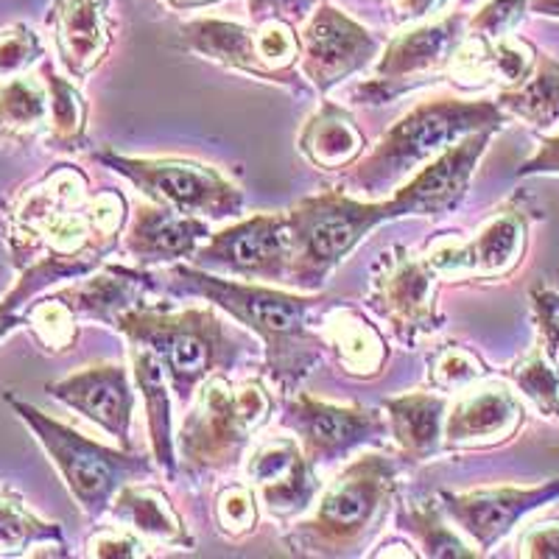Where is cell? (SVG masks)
Listing matches in <instances>:
<instances>
[{
	"label": "cell",
	"instance_id": "9a60e30c",
	"mask_svg": "<svg viewBox=\"0 0 559 559\" xmlns=\"http://www.w3.org/2000/svg\"><path fill=\"white\" fill-rule=\"evenodd\" d=\"M299 73L319 96H328L338 84L372 68L383 51L378 34L328 0H319L311 17L299 26Z\"/></svg>",
	"mask_w": 559,
	"mask_h": 559
},
{
	"label": "cell",
	"instance_id": "ffe728a7",
	"mask_svg": "<svg viewBox=\"0 0 559 559\" xmlns=\"http://www.w3.org/2000/svg\"><path fill=\"white\" fill-rule=\"evenodd\" d=\"M45 392L70 412L82 414L118 445L132 451L134 386L129 369L118 361H98L45 383Z\"/></svg>",
	"mask_w": 559,
	"mask_h": 559
},
{
	"label": "cell",
	"instance_id": "bcb514c9",
	"mask_svg": "<svg viewBox=\"0 0 559 559\" xmlns=\"http://www.w3.org/2000/svg\"><path fill=\"white\" fill-rule=\"evenodd\" d=\"M394 7V12H397V20L401 23H419V20L431 17V14H437L439 9H445L451 0H389Z\"/></svg>",
	"mask_w": 559,
	"mask_h": 559
},
{
	"label": "cell",
	"instance_id": "4dcf8cb0",
	"mask_svg": "<svg viewBox=\"0 0 559 559\" xmlns=\"http://www.w3.org/2000/svg\"><path fill=\"white\" fill-rule=\"evenodd\" d=\"M39 79L48 87V132L45 146L51 152L73 154L87 146L90 107L82 90L70 82V76H59L48 59L39 62Z\"/></svg>",
	"mask_w": 559,
	"mask_h": 559
},
{
	"label": "cell",
	"instance_id": "8d00e7d4",
	"mask_svg": "<svg viewBox=\"0 0 559 559\" xmlns=\"http://www.w3.org/2000/svg\"><path fill=\"white\" fill-rule=\"evenodd\" d=\"M261 515V501H258V492L249 481H224L213 492L210 521H213V526H216L224 540L241 543L252 537L258 532Z\"/></svg>",
	"mask_w": 559,
	"mask_h": 559
},
{
	"label": "cell",
	"instance_id": "8992f818",
	"mask_svg": "<svg viewBox=\"0 0 559 559\" xmlns=\"http://www.w3.org/2000/svg\"><path fill=\"white\" fill-rule=\"evenodd\" d=\"M274 394L263 376L229 381L218 372L197 389L177 431L179 476L191 484L241 467L252 439L269 426Z\"/></svg>",
	"mask_w": 559,
	"mask_h": 559
},
{
	"label": "cell",
	"instance_id": "681fc988",
	"mask_svg": "<svg viewBox=\"0 0 559 559\" xmlns=\"http://www.w3.org/2000/svg\"><path fill=\"white\" fill-rule=\"evenodd\" d=\"M528 12L537 17L559 20V0H528Z\"/></svg>",
	"mask_w": 559,
	"mask_h": 559
},
{
	"label": "cell",
	"instance_id": "277c9868",
	"mask_svg": "<svg viewBox=\"0 0 559 559\" xmlns=\"http://www.w3.org/2000/svg\"><path fill=\"white\" fill-rule=\"evenodd\" d=\"M401 492V464L392 453H361L319 492L313 512L283 534L294 557H361L392 515Z\"/></svg>",
	"mask_w": 559,
	"mask_h": 559
},
{
	"label": "cell",
	"instance_id": "60d3db41",
	"mask_svg": "<svg viewBox=\"0 0 559 559\" xmlns=\"http://www.w3.org/2000/svg\"><path fill=\"white\" fill-rule=\"evenodd\" d=\"M532 313L537 324V347L559 381V294L548 286L532 288Z\"/></svg>",
	"mask_w": 559,
	"mask_h": 559
},
{
	"label": "cell",
	"instance_id": "7402d4cb",
	"mask_svg": "<svg viewBox=\"0 0 559 559\" xmlns=\"http://www.w3.org/2000/svg\"><path fill=\"white\" fill-rule=\"evenodd\" d=\"M210 238V222L199 216H185L163 204H138L129 213L121 249L140 269L191 263L197 249Z\"/></svg>",
	"mask_w": 559,
	"mask_h": 559
},
{
	"label": "cell",
	"instance_id": "7a4b0ae2",
	"mask_svg": "<svg viewBox=\"0 0 559 559\" xmlns=\"http://www.w3.org/2000/svg\"><path fill=\"white\" fill-rule=\"evenodd\" d=\"M154 292L174 299L197 297L222 308L238 328L258 338L263 353L261 376L280 394L297 392L313 367L328 356L319 322L331 299L322 292H286L266 283L204 272L193 263L166 266V277L154 274Z\"/></svg>",
	"mask_w": 559,
	"mask_h": 559
},
{
	"label": "cell",
	"instance_id": "7bdbcfd3",
	"mask_svg": "<svg viewBox=\"0 0 559 559\" xmlns=\"http://www.w3.org/2000/svg\"><path fill=\"white\" fill-rule=\"evenodd\" d=\"M515 557L559 559V518H546L523 528L515 543Z\"/></svg>",
	"mask_w": 559,
	"mask_h": 559
},
{
	"label": "cell",
	"instance_id": "2e32d148",
	"mask_svg": "<svg viewBox=\"0 0 559 559\" xmlns=\"http://www.w3.org/2000/svg\"><path fill=\"white\" fill-rule=\"evenodd\" d=\"M496 129L473 132L445 148L442 154L426 163L417 174L406 179L397 191L389 197L394 210V222L401 218H428L442 222L462 207L471 191L473 174L487 154L489 143L496 138Z\"/></svg>",
	"mask_w": 559,
	"mask_h": 559
},
{
	"label": "cell",
	"instance_id": "603a6c76",
	"mask_svg": "<svg viewBox=\"0 0 559 559\" xmlns=\"http://www.w3.org/2000/svg\"><path fill=\"white\" fill-rule=\"evenodd\" d=\"M154 292V274L148 269H129L121 263H104L87 277L73 280L70 286L51 292L62 299L70 311L76 313L79 322H98L109 331L129 308L146 302Z\"/></svg>",
	"mask_w": 559,
	"mask_h": 559
},
{
	"label": "cell",
	"instance_id": "ee69618b",
	"mask_svg": "<svg viewBox=\"0 0 559 559\" xmlns=\"http://www.w3.org/2000/svg\"><path fill=\"white\" fill-rule=\"evenodd\" d=\"M319 0H249V20L263 23V20H286L294 26H302Z\"/></svg>",
	"mask_w": 559,
	"mask_h": 559
},
{
	"label": "cell",
	"instance_id": "74e56055",
	"mask_svg": "<svg viewBox=\"0 0 559 559\" xmlns=\"http://www.w3.org/2000/svg\"><path fill=\"white\" fill-rule=\"evenodd\" d=\"M23 319H26L28 333L34 336V342L51 353V356H62L70 353L79 342V317L64 306L62 299H57L53 294H39L34 302H28L23 308Z\"/></svg>",
	"mask_w": 559,
	"mask_h": 559
},
{
	"label": "cell",
	"instance_id": "f6af8a7d",
	"mask_svg": "<svg viewBox=\"0 0 559 559\" xmlns=\"http://www.w3.org/2000/svg\"><path fill=\"white\" fill-rule=\"evenodd\" d=\"M515 177H559V134L543 138L537 152L518 168Z\"/></svg>",
	"mask_w": 559,
	"mask_h": 559
},
{
	"label": "cell",
	"instance_id": "ba28073f",
	"mask_svg": "<svg viewBox=\"0 0 559 559\" xmlns=\"http://www.w3.org/2000/svg\"><path fill=\"white\" fill-rule=\"evenodd\" d=\"M389 222H394L389 199H358L344 188L299 199L288 207L294 247L288 286L319 294L349 254Z\"/></svg>",
	"mask_w": 559,
	"mask_h": 559
},
{
	"label": "cell",
	"instance_id": "7c38bea8",
	"mask_svg": "<svg viewBox=\"0 0 559 559\" xmlns=\"http://www.w3.org/2000/svg\"><path fill=\"white\" fill-rule=\"evenodd\" d=\"M442 277L426 252L394 243L369 266V288L364 306L386 322L389 336L414 349L442 331L445 313L439 308Z\"/></svg>",
	"mask_w": 559,
	"mask_h": 559
},
{
	"label": "cell",
	"instance_id": "9c48e42d",
	"mask_svg": "<svg viewBox=\"0 0 559 559\" xmlns=\"http://www.w3.org/2000/svg\"><path fill=\"white\" fill-rule=\"evenodd\" d=\"M543 213L534 207L532 197L515 193L498 204L473 236L459 238L456 233L439 238L426 249V258L437 274L456 286H476V283H503L515 277L523 266L532 238V224L540 222Z\"/></svg>",
	"mask_w": 559,
	"mask_h": 559
},
{
	"label": "cell",
	"instance_id": "30bf717a",
	"mask_svg": "<svg viewBox=\"0 0 559 559\" xmlns=\"http://www.w3.org/2000/svg\"><path fill=\"white\" fill-rule=\"evenodd\" d=\"M93 159L132 182L148 202L207 222L238 218L243 191L222 168L188 157H129L115 148L93 152Z\"/></svg>",
	"mask_w": 559,
	"mask_h": 559
},
{
	"label": "cell",
	"instance_id": "d4e9b609",
	"mask_svg": "<svg viewBox=\"0 0 559 559\" xmlns=\"http://www.w3.org/2000/svg\"><path fill=\"white\" fill-rule=\"evenodd\" d=\"M179 45L193 57L213 62L224 70L241 73L254 82L283 87L280 76L263 62L254 39V26H243L236 20L199 17L179 28Z\"/></svg>",
	"mask_w": 559,
	"mask_h": 559
},
{
	"label": "cell",
	"instance_id": "d6a6232c",
	"mask_svg": "<svg viewBox=\"0 0 559 559\" xmlns=\"http://www.w3.org/2000/svg\"><path fill=\"white\" fill-rule=\"evenodd\" d=\"M48 132V87L28 73L0 79V143L28 146Z\"/></svg>",
	"mask_w": 559,
	"mask_h": 559
},
{
	"label": "cell",
	"instance_id": "f1b7e54d",
	"mask_svg": "<svg viewBox=\"0 0 559 559\" xmlns=\"http://www.w3.org/2000/svg\"><path fill=\"white\" fill-rule=\"evenodd\" d=\"M132 358V378L138 392L146 403L148 442H152V459L168 481L179 478V456H177V433H174L171 417V383H168L166 369L157 358L143 347H129Z\"/></svg>",
	"mask_w": 559,
	"mask_h": 559
},
{
	"label": "cell",
	"instance_id": "6da1fadb",
	"mask_svg": "<svg viewBox=\"0 0 559 559\" xmlns=\"http://www.w3.org/2000/svg\"><path fill=\"white\" fill-rule=\"evenodd\" d=\"M129 202L121 191H93L73 163H59L17 193L7 213V247L14 269L57 263L70 280L87 277L121 247Z\"/></svg>",
	"mask_w": 559,
	"mask_h": 559
},
{
	"label": "cell",
	"instance_id": "f907efd6",
	"mask_svg": "<svg viewBox=\"0 0 559 559\" xmlns=\"http://www.w3.org/2000/svg\"><path fill=\"white\" fill-rule=\"evenodd\" d=\"M476 3H481V0H459L456 9H462V12H467V9L476 7Z\"/></svg>",
	"mask_w": 559,
	"mask_h": 559
},
{
	"label": "cell",
	"instance_id": "f35d334b",
	"mask_svg": "<svg viewBox=\"0 0 559 559\" xmlns=\"http://www.w3.org/2000/svg\"><path fill=\"white\" fill-rule=\"evenodd\" d=\"M45 59V45L28 23L0 28V79L23 76Z\"/></svg>",
	"mask_w": 559,
	"mask_h": 559
},
{
	"label": "cell",
	"instance_id": "e575fe53",
	"mask_svg": "<svg viewBox=\"0 0 559 559\" xmlns=\"http://www.w3.org/2000/svg\"><path fill=\"white\" fill-rule=\"evenodd\" d=\"M496 376V369L489 367L476 349L462 342H442L428 353V386L442 394H456L471 389L473 383Z\"/></svg>",
	"mask_w": 559,
	"mask_h": 559
},
{
	"label": "cell",
	"instance_id": "cb8c5ba5",
	"mask_svg": "<svg viewBox=\"0 0 559 559\" xmlns=\"http://www.w3.org/2000/svg\"><path fill=\"white\" fill-rule=\"evenodd\" d=\"M319 331H322L324 349L338 372L356 381H376L383 376L392 347H389L386 333L361 308L331 302L324 308Z\"/></svg>",
	"mask_w": 559,
	"mask_h": 559
},
{
	"label": "cell",
	"instance_id": "484cf974",
	"mask_svg": "<svg viewBox=\"0 0 559 559\" xmlns=\"http://www.w3.org/2000/svg\"><path fill=\"white\" fill-rule=\"evenodd\" d=\"M448 406H451L448 394L437 389L406 392L383 401L381 408L386 412L389 437L408 462L423 464L445 453L442 439H445Z\"/></svg>",
	"mask_w": 559,
	"mask_h": 559
},
{
	"label": "cell",
	"instance_id": "4fadbf2b",
	"mask_svg": "<svg viewBox=\"0 0 559 559\" xmlns=\"http://www.w3.org/2000/svg\"><path fill=\"white\" fill-rule=\"evenodd\" d=\"M280 426L297 437L299 448L313 467H328L364 448H378L386 442L389 423L381 408L372 406H338L319 401L313 394H283L280 403Z\"/></svg>",
	"mask_w": 559,
	"mask_h": 559
},
{
	"label": "cell",
	"instance_id": "836d02e7",
	"mask_svg": "<svg viewBox=\"0 0 559 559\" xmlns=\"http://www.w3.org/2000/svg\"><path fill=\"white\" fill-rule=\"evenodd\" d=\"M45 543L68 546L62 526L39 518L17 489L0 484V557H34Z\"/></svg>",
	"mask_w": 559,
	"mask_h": 559
},
{
	"label": "cell",
	"instance_id": "f546056e",
	"mask_svg": "<svg viewBox=\"0 0 559 559\" xmlns=\"http://www.w3.org/2000/svg\"><path fill=\"white\" fill-rule=\"evenodd\" d=\"M498 107L512 121H523L526 127L546 132L559 123V62L537 48L534 68L523 82L498 90Z\"/></svg>",
	"mask_w": 559,
	"mask_h": 559
},
{
	"label": "cell",
	"instance_id": "5b68a950",
	"mask_svg": "<svg viewBox=\"0 0 559 559\" xmlns=\"http://www.w3.org/2000/svg\"><path fill=\"white\" fill-rule=\"evenodd\" d=\"M509 123L507 112L492 102H471L459 96H433L408 109L367 148L356 166L347 168L342 185L358 199H381L397 191L412 174L431 163L462 138L484 129L501 132Z\"/></svg>",
	"mask_w": 559,
	"mask_h": 559
},
{
	"label": "cell",
	"instance_id": "52a82bcc",
	"mask_svg": "<svg viewBox=\"0 0 559 559\" xmlns=\"http://www.w3.org/2000/svg\"><path fill=\"white\" fill-rule=\"evenodd\" d=\"M3 401L37 439L48 462L57 467L70 498L76 501L84 521L93 523V526L104 515H109L115 496L127 484L146 481L154 476V464L148 456H140L127 448L102 445L96 439L79 433L76 428L64 426L62 419L45 414L34 403L20 401L12 392Z\"/></svg>",
	"mask_w": 559,
	"mask_h": 559
},
{
	"label": "cell",
	"instance_id": "d590c367",
	"mask_svg": "<svg viewBox=\"0 0 559 559\" xmlns=\"http://www.w3.org/2000/svg\"><path fill=\"white\" fill-rule=\"evenodd\" d=\"M501 378L534 406V412L559 423V381L543 349L534 344L526 356L501 369Z\"/></svg>",
	"mask_w": 559,
	"mask_h": 559
},
{
	"label": "cell",
	"instance_id": "8fae6325",
	"mask_svg": "<svg viewBox=\"0 0 559 559\" xmlns=\"http://www.w3.org/2000/svg\"><path fill=\"white\" fill-rule=\"evenodd\" d=\"M471 14L456 9L433 23H419L394 34L383 45L372 79L358 82L349 98L361 107H383L417 90L448 84L456 53L467 37Z\"/></svg>",
	"mask_w": 559,
	"mask_h": 559
},
{
	"label": "cell",
	"instance_id": "7dc6e473",
	"mask_svg": "<svg viewBox=\"0 0 559 559\" xmlns=\"http://www.w3.org/2000/svg\"><path fill=\"white\" fill-rule=\"evenodd\" d=\"M17 328H26L23 311H9V308L0 306V342H3L7 336H12Z\"/></svg>",
	"mask_w": 559,
	"mask_h": 559
},
{
	"label": "cell",
	"instance_id": "5bb4252c",
	"mask_svg": "<svg viewBox=\"0 0 559 559\" xmlns=\"http://www.w3.org/2000/svg\"><path fill=\"white\" fill-rule=\"evenodd\" d=\"M292 258L288 210H280V213H258L241 218L233 227L210 233L191 263L204 272L247 280V283L288 286Z\"/></svg>",
	"mask_w": 559,
	"mask_h": 559
},
{
	"label": "cell",
	"instance_id": "ab89813d",
	"mask_svg": "<svg viewBox=\"0 0 559 559\" xmlns=\"http://www.w3.org/2000/svg\"><path fill=\"white\" fill-rule=\"evenodd\" d=\"M84 557L96 559H146L152 546L134 528L115 521V526H96L84 543Z\"/></svg>",
	"mask_w": 559,
	"mask_h": 559
},
{
	"label": "cell",
	"instance_id": "b9f144b4",
	"mask_svg": "<svg viewBox=\"0 0 559 559\" xmlns=\"http://www.w3.org/2000/svg\"><path fill=\"white\" fill-rule=\"evenodd\" d=\"M528 12V0H487L471 14L467 20V32L478 34V37L498 39L507 37L518 28Z\"/></svg>",
	"mask_w": 559,
	"mask_h": 559
},
{
	"label": "cell",
	"instance_id": "e0dca14e",
	"mask_svg": "<svg viewBox=\"0 0 559 559\" xmlns=\"http://www.w3.org/2000/svg\"><path fill=\"white\" fill-rule=\"evenodd\" d=\"M439 503L445 509L448 521L456 523L462 534L481 554L496 548L498 543L518 528L523 518L537 509L559 501V478L518 487V484H501V487H478L467 492L439 489Z\"/></svg>",
	"mask_w": 559,
	"mask_h": 559
},
{
	"label": "cell",
	"instance_id": "44dd1931",
	"mask_svg": "<svg viewBox=\"0 0 559 559\" xmlns=\"http://www.w3.org/2000/svg\"><path fill=\"white\" fill-rule=\"evenodd\" d=\"M45 26L64 73L84 82L107 62L118 23L112 0H53L45 12Z\"/></svg>",
	"mask_w": 559,
	"mask_h": 559
},
{
	"label": "cell",
	"instance_id": "4316f807",
	"mask_svg": "<svg viewBox=\"0 0 559 559\" xmlns=\"http://www.w3.org/2000/svg\"><path fill=\"white\" fill-rule=\"evenodd\" d=\"M367 134L347 107L322 102L297 134V152L324 174L347 171L367 154Z\"/></svg>",
	"mask_w": 559,
	"mask_h": 559
},
{
	"label": "cell",
	"instance_id": "1f68e13d",
	"mask_svg": "<svg viewBox=\"0 0 559 559\" xmlns=\"http://www.w3.org/2000/svg\"><path fill=\"white\" fill-rule=\"evenodd\" d=\"M394 523L406 537H412L426 559H473L481 557L478 548L467 543L448 526V515L439 498L428 501H397L394 503Z\"/></svg>",
	"mask_w": 559,
	"mask_h": 559
},
{
	"label": "cell",
	"instance_id": "d6986e66",
	"mask_svg": "<svg viewBox=\"0 0 559 559\" xmlns=\"http://www.w3.org/2000/svg\"><path fill=\"white\" fill-rule=\"evenodd\" d=\"M243 473L258 492L263 512L286 526L306 515L322 492L319 471L308 462L297 437L261 442L243 459Z\"/></svg>",
	"mask_w": 559,
	"mask_h": 559
},
{
	"label": "cell",
	"instance_id": "c3c4849f",
	"mask_svg": "<svg viewBox=\"0 0 559 559\" xmlns=\"http://www.w3.org/2000/svg\"><path fill=\"white\" fill-rule=\"evenodd\" d=\"M216 3H222V0H163L168 12H197V9L216 7Z\"/></svg>",
	"mask_w": 559,
	"mask_h": 559
},
{
	"label": "cell",
	"instance_id": "ac0fdd59",
	"mask_svg": "<svg viewBox=\"0 0 559 559\" xmlns=\"http://www.w3.org/2000/svg\"><path fill=\"white\" fill-rule=\"evenodd\" d=\"M526 417V406L515 389L503 378L501 381L484 378L459 392L456 401L448 406L442 448L453 456L503 448L523 431Z\"/></svg>",
	"mask_w": 559,
	"mask_h": 559
},
{
	"label": "cell",
	"instance_id": "3957f363",
	"mask_svg": "<svg viewBox=\"0 0 559 559\" xmlns=\"http://www.w3.org/2000/svg\"><path fill=\"white\" fill-rule=\"evenodd\" d=\"M233 319L216 306L174 308V302H140L129 308L115 333L127 338L129 347L148 349L166 369L171 392L179 406L188 408L197 389L210 376H229L249 361L254 342L236 328Z\"/></svg>",
	"mask_w": 559,
	"mask_h": 559
},
{
	"label": "cell",
	"instance_id": "83f0119b",
	"mask_svg": "<svg viewBox=\"0 0 559 559\" xmlns=\"http://www.w3.org/2000/svg\"><path fill=\"white\" fill-rule=\"evenodd\" d=\"M109 515L123 523V526L134 528L148 543L182 548V551L197 548V537L191 534V528L185 526L171 496L157 484H148V478L146 481L127 484L115 496Z\"/></svg>",
	"mask_w": 559,
	"mask_h": 559
}]
</instances>
